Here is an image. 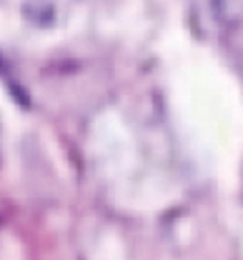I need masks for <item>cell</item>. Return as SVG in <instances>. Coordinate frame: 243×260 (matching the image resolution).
I'll list each match as a JSON object with an SVG mask.
<instances>
[]
</instances>
